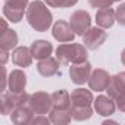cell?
Wrapping results in <instances>:
<instances>
[{"label":"cell","instance_id":"484cf974","mask_svg":"<svg viewBox=\"0 0 125 125\" xmlns=\"http://www.w3.org/2000/svg\"><path fill=\"white\" fill-rule=\"evenodd\" d=\"M88 3H90L91 8L102 9V8H110L115 2L113 0H88Z\"/></svg>","mask_w":125,"mask_h":125},{"label":"cell","instance_id":"3957f363","mask_svg":"<svg viewBox=\"0 0 125 125\" xmlns=\"http://www.w3.org/2000/svg\"><path fill=\"white\" fill-rule=\"evenodd\" d=\"M28 0H5L3 3V15L8 21L18 24L22 18L24 13L28 9Z\"/></svg>","mask_w":125,"mask_h":125},{"label":"cell","instance_id":"7c38bea8","mask_svg":"<svg viewBox=\"0 0 125 125\" xmlns=\"http://www.w3.org/2000/svg\"><path fill=\"white\" fill-rule=\"evenodd\" d=\"M10 119L15 125H27V124H31L32 119H34V110L31 109V106L27 103V104H22V106H18L12 113H10Z\"/></svg>","mask_w":125,"mask_h":125},{"label":"cell","instance_id":"ac0fdd59","mask_svg":"<svg viewBox=\"0 0 125 125\" xmlns=\"http://www.w3.org/2000/svg\"><path fill=\"white\" fill-rule=\"evenodd\" d=\"M116 18H115V10L112 8H102L97 10L96 13V24L100 27V28H110L113 24H115Z\"/></svg>","mask_w":125,"mask_h":125},{"label":"cell","instance_id":"4316f807","mask_svg":"<svg viewBox=\"0 0 125 125\" xmlns=\"http://www.w3.org/2000/svg\"><path fill=\"white\" fill-rule=\"evenodd\" d=\"M50 122H52V121H50V116L47 118V116H44V115H38V116H35V118L32 119L31 124H34V125H35V124H47V125H49Z\"/></svg>","mask_w":125,"mask_h":125},{"label":"cell","instance_id":"5b68a950","mask_svg":"<svg viewBox=\"0 0 125 125\" xmlns=\"http://www.w3.org/2000/svg\"><path fill=\"white\" fill-rule=\"evenodd\" d=\"M91 72H93V69H91V63L88 60L81 62V63H72L69 68L71 81L77 85H84L85 83H88Z\"/></svg>","mask_w":125,"mask_h":125},{"label":"cell","instance_id":"1f68e13d","mask_svg":"<svg viewBox=\"0 0 125 125\" xmlns=\"http://www.w3.org/2000/svg\"><path fill=\"white\" fill-rule=\"evenodd\" d=\"M113 2H121V0H113Z\"/></svg>","mask_w":125,"mask_h":125},{"label":"cell","instance_id":"ffe728a7","mask_svg":"<svg viewBox=\"0 0 125 125\" xmlns=\"http://www.w3.org/2000/svg\"><path fill=\"white\" fill-rule=\"evenodd\" d=\"M52 100H53V107L56 109H71L72 103H71V94L66 90H57L52 94Z\"/></svg>","mask_w":125,"mask_h":125},{"label":"cell","instance_id":"8fae6325","mask_svg":"<svg viewBox=\"0 0 125 125\" xmlns=\"http://www.w3.org/2000/svg\"><path fill=\"white\" fill-rule=\"evenodd\" d=\"M27 87V75L21 69H15L8 77V90L10 93H24Z\"/></svg>","mask_w":125,"mask_h":125},{"label":"cell","instance_id":"30bf717a","mask_svg":"<svg viewBox=\"0 0 125 125\" xmlns=\"http://www.w3.org/2000/svg\"><path fill=\"white\" fill-rule=\"evenodd\" d=\"M94 110L100 116H110L116 110V102L109 96H97L93 102Z\"/></svg>","mask_w":125,"mask_h":125},{"label":"cell","instance_id":"f1b7e54d","mask_svg":"<svg viewBox=\"0 0 125 125\" xmlns=\"http://www.w3.org/2000/svg\"><path fill=\"white\" fill-rule=\"evenodd\" d=\"M8 52H9V50H3V49H2V62H3V65H6V60H8Z\"/></svg>","mask_w":125,"mask_h":125},{"label":"cell","instance_id":"4dcf8cb0","mask_svg":"<svg viewBox=\"0 0 125 125\" xmlns=\"http://www.w3.org/2000/svg\"><path fill=\"white\" fill-rule=\"evenodd\" d=\"M2 27H3V31H2V32H5L6 30H9V28H8V24H6L5 19H2Z\"/></svg>","mask_w":125,"mask_h":125},{"label":"cell","instance_id":"2e32d148","mask_svg":"<svg viewBox=\"0 0 125 125\" xmlns=\"http://www.w3.org/2000/svg\"><path fill=\"white\" fill-rule=\"evenodd\" d=\"M32 53H31V49L30 47H25V46H21V47H16L12 53V62L19 66V68H28L31 63H32Z\"/></svg>","mask_w":125,"mask_h":125},{"label":"cell","instance_id":"d4e9b609","mask_svg":"<svg viewBox=\"0 0 125 125\" xmlns=\"http://www.w3.org/2000/svg\"><path fill=\"white\" fill-rule=\"evenodd\" d=\"M115 18L119 25L125 27V3H121L118 6V9L115 10Z\"/></svg>","mask_w":125,"mask_h":125},{"label":"cell","instance_id":"7402d4cb","mask_svg":"<svg viewBox=\"0 0 125 125\" xmlns=\"http://www.w3.org/2000/svg\"><path fill=\"white\" fill-rule=\"evenodd\" d=\"M15 109H16V103L13 100L12 93H3L2 100H0V110H2V115H10Z\"/></svg>","mask_w":125,"mask_h":125},{"label":"cell","instance_id":"277c9868","mask_svg":"<svg viewBox=\"0 0 125 125\" xmlns=\"http://www.w3.org/2000/svg\"><path fill=\"white\" fill-rule=\"evenodd\" d=\"M28 104L34 110V113H37V115H46L53 107L52 94H49L46 91H35V93L30 94Z\"/></svg>","mask_w":125,"mask_h":125},{"label":"cell","instance_id":"5bb4252c","mask_svg":"<svg viewBox=\"0 0 125 125\" xmlns=\"http://www.w3.org/2000/svg\"><path fill=\"white\" fill-rule=\"evenodd\" d=\"M94 102L93 93L91 90H85V88H75L71 93V103L72 107H85V106H91Z\"/></svg>","mask_w":125,"mask_h":125},{"label":"cell","instance_id":"6da1fadb","mask_svg":"<svg viewBox=\"0 0 125 125\" xmlns=\"http://www.w3.org/2000/svg\"><path fill=\"white\" fill-rule=\"evenodd\" d=\"M27 21L34 31L46 32L53 24V16H52V12L49 10V8L43 2L34 0V2H31L28 5Z\"/></svg>","mask_w":125,"mask_h":125},{"label":"cell","instance_id":"f546056e","mask_svg":"<svg viewBox=\"0 0 125 125\" xmlns=\"http://www.w3.org/2000/svg\"><path fill=\"white\" fill-rule=\"evenodd\" d=\"M121 62H122V65L125 66V49H124L122 53H121Z\"/></svg>","mask_w":125,"mask_h":125},{"label":"cell","instance_id":"52a82bcc","mask_svg":"<svg viewBox=\"0 0 125 125\" xmlns=\"http://www.w3.org/2000/svg\"><path fill=\"white\" fill-rule=\"evenodd\" d=\"M107 38V32L104 31V28L100 27H91L84 35H83V43L87 49L90 50H96L99 49Z\"/></svg>","mask_w":125,"mask_h":125},{"label":"cell","instance_id":"44dd1931","mask_svg":"<svg viewBox=\"0 0 125 125\" xmlns=\"http://www.w3.org/2000/svg\"><path fill=\"white\" fill-rule=\"evenodd\" d=\"M18 46V34L13 30H6L0 34V47L3 50H12Z\"/></svg>","mask_w":125,"mask_h":125},{"label":"cell","instance_id":"e0dca14e","mask_svg":"<svg viewBox=\"0 0 125 125\" xmlns=\"http://www.w3.org/2000/svg\"><path fill=\"white\" fill-rule=\"evenodd\" d=\"M31 53H32V57L37 59V60H41V59H46L49 57L52 53H53V46L50 41L47 40H35L32 44H31Z\"/></svg>","mask_w":125,"mask_h":125},{"label":"cell","instance_id":"603a6c76","mask_svg":"<svg viewBox=\"0 0 125 125\" xmlns=\"http://www.w3.org/2000/svg\"><path fill=\"white\" fill-rule=\"evenodd\" d=\"M72 110V118L75 121H87L93 115V107L85 106V107H71Z\"/></svg>","mask_w":125,"mask_h":125},{"label":"cell","instance_id":"cb8c5ba5","mask_svg":"<svg viewBox=\"0 0 125 125\" xmlns=\"http://www.w3.org/2000/svg\"><path fill=\"white\" fill-rule=\"evenodd\" d=\"M47 6L50 8H57V9H65V8H72L78 3V0H44Z\"/></svg>","mask_w":125,"mask_h":125},{"label":"cell","instance_id":"8992f818","mask_svg":"<svg viewBox=\"0 0 125 125\" xmlns=\"http://www.w3.org/2000/svg\"><path fill=\"white\" fill-rule=\"evenodd\" d=\"M69 24H71L74 32L77 35L83 37L91 28V16L87 10H75L69 18Z\"/></svg>","mask_w":125,"mask_h":125},{"label":"cell","instance_id":"9a60e30c","mask_svg":"<svg viewBox=\"0 0 125 125\" xmlns=\"http://www.w3.org/2000/svg\"><path fill=\"white\" fill-rule=\"evenodd\" d=\"M59 66H60V62L57 60V57H46V59H41L38 60V65H37V71L40 75L43 77H53L59 72Z\"/></svg>","mask_w":125,"mask_h":125},{"label":"cell","instance_id":"d6986e66","mask_svg":"<svg viewBox=\"0 0 125 125\" xmlns=\"http://www.w3.org/2000/svg\"><path fill=\"white\" fill-rule=\"evenodd\" d=\"M49 116H50L52 124H54V125H66V124L71 122V119H74L71 109H56V107H52V110L49 112Z\"/></svg>","mask_w":125,"mask_h":125},{"label":"cell","instance_id":"ba28073f","mask_svg":"<svg viewBox=\"0 0 125 125\" xmlns=\"http://www.w3.org/2000/svg\"><path fill=\"white\" fill-rule=\"evenodd\" d=\"M52 34H53V38L57 40L59 43H71L75 38V35H77L74 32L71 24L66 22V21H62V19L53 24Z\"/></svg>","mask_w":125,"mask_h":125},{"label":"cell","instance_id":"83f0119b","mask_svg":"<svg viewBox=\"0 0 125 125\" xmlns=\"http://www.w3.org/2000/svg\"><path fill=\"white\" fill-rule=\"evenodd\" d=\"M115 102H116V107H118L121 112H125V93H124L122 96H119Z\"/></svg>","mask_w":125,"mask_h":125},{"label":"cell","instance_id":"4fadbf2b","mask_svg":"<svg viewBox=\"0 0 125 125\" xmlns=\"http://www.w3.org/2000/svg\"><path fill=\"white\" fill-rule=\"evenodd\" d=\"M106 93L113 100H116L125 93V72H118L116 75L110 77V83L106 88Z\"/></svg>","mask_w":125,"mask_h":125},{"label":"cell","instance_id":"9c48e42d","mask_svg":"<svg viewBox=\"0 0 125 125\" xmlns=\"http://www.w3.org/2000/svg\"><path fill=\"white\" fill-rule=\"evenodd\" d=\"M109 83H110L109 72L104 69H100V68L94 69L88 78V87H90V90H94V91H104L107 88Z\"/></svg>","mask_w":125,"mask_h":125},{"label":"cell","instance_id":"7a4b0ae2","mask_svg":"<svg viewBox=\"0 0 125 125\" xmlns=\"http://www.w3.org/2000/svg\"><path fill=\"white\" fill-rule=\"evenodd\" d=\"M56 57L60 63H81L88 57L87 47L78 43H63L56 49Z\"/></svg>","mask_w":125,"mask_h":125}]
</instances>
